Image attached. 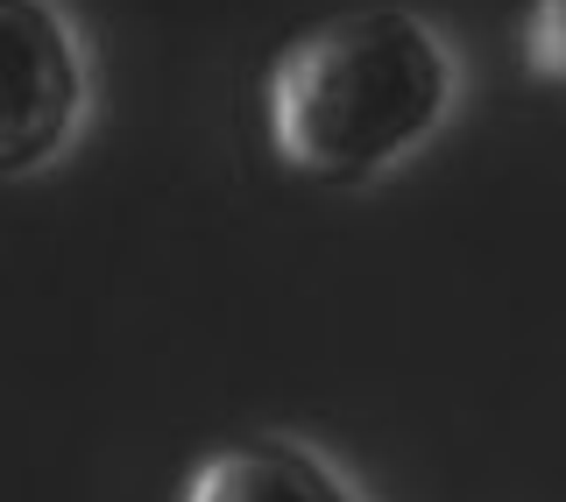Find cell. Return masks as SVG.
Returning <instances> with one entry per match:
<instances>
[{"label": "cell", "mask_w": 566, "mask_h": 502, "mask_svg": "<svg viewBox=\"0 0 566 502\" xmlns=\"http://www.w3.org/2000/svg\"><path fill=\"white\" fill-rule=\"evenodd\" d=\"M185 502H361V489L318 446L255 432L206 453L199 474L185 481Z\"/></svg>", "instance_id": "3957f363"}, {"label": "cell", "mask_w": 566, "mask_h": 502, "mask_svg": "<svg viewBox=\"0 0 566 502\" xmlns=\"http://www.w3.org/2000/svg\"><path fill=\"white\" fill-rule=\"evenodd\" d=\"M460 57L411 8H354L276 50L262 114L283 170L361 191L403 170L453 121Z\"/></svg>", "instance_id": "6da1fadb"}, {"label": "cell", "mask_w": 566, "mask_h": 502, "mask_svg": "<svg viewBox=\"0 0 566 502\" xmlns=\"http://www.w3.org/2000/svg\"><path fill=\"white\" fill-rule=\"evenodd\" d=\"M93 57L57 0H0V177H29L78 142Z\"/></svg>", "instance_id": "7a4b0ae2"}, {"label": "cell", "mask_w": 566, "mask_h": 502, "mask_svg": "<svg viewBox=\"0 0 566 502\" xmlns=\"http://www.w3.org/2000/svg\"><path fill=\"white\" fill-rule=\"evenodd\" d=\"M524 71L566 93V0H531V14H524Z\"/></svg>", "instance_id": "277c9868"}]
</instances>
